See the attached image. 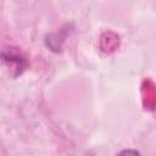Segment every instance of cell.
Masks as SVG:
<instances>
[{
	"label": "cell",
	"mask_w": 156,
	"mask_h": 156,
	"mask_svg": "<svg viewBox=\"0 0 156 156\" xmlns=\"http://www.w3.org/2000/svg\"><path fill=\"white\" fill-rule=\"evenodd\" d=\"M119 154H132V155H139L140 152L136 151V150H124V151H121Z\"/></svg>",
	"instance_id": "2"
},
{
	"label": "cell",
	"mask_w": 156,
	"mask_h": 156,
	"mask_svg": "<svg viewBox=\"0 0 156 156\" xmlns=\"http://www.w3.org/2000/svg\"><path fill=\"white\" fill-rule=\"evenodd\" d=\"M0 58L4 61V63L11 71H15V76L21 74L22 71H24L26 67H27V65H28L27 61H26V58L20 52H15V51H11V50H7V51L1 52Z\"/></svg>",
	"instance_id": "1"
}]
</instances>
